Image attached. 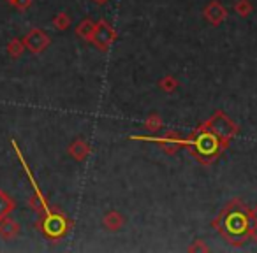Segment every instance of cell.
Returning <instances> with one entry per match:
<instances>
[{"label":"cell","mask_w":257,"mask_h":253,"mask_svg":"<svg viewBox=\"0 0 257 253\" xmlns=\"http://www.w3.org/2000/svg\"><path fill=\"white\" fill-rule=\"evenodd\" d=\"M218 230L225 235L231 242L245 241L253 230V220L246 207H241L238 202L222 213L218 218Z\"/></svg>","instance_id":"1"},{"label":"cell","mask_w":257,"mask_h":253,"mask_svg":"<svg viewBox=\"0 0 257 253\" xmlns=\"http://www.w3.org/2000/svg\"><path fill=\"white\" fill-rule=\"evenodd\" d=\"M192 143L201 160H206V157L215 158L218 155V151H220V137L215 136L208 129H201V132L197 134V137Z\"/></svg>","instance_id":"2"},{"label":"cell","mask_w":257,"mask_h":253,"mask_svg":"<svg viewBox=\"0 0 257 253\" xmlns=\"http://www.w3.org/2000/svg\"><path fill=\"white\" fill-rule=\"evenodd\" d=\"M39 228L43 234L50 239H60L67 234L69 230V221L64 214L50 211L48 214H43V220L39 223Z\"/></svg>","instance_id":"3"},{"label":"cell","mask_w":257,"mask_h":253,"mask_svg":"<svg viewBox=\"0 0 257 253\" xmlns=\"http://www.w3.org/2000/svg\"><path fill=\"white\" fill-rule=\"evenodd\" d=\"M204 129L211 130V132H213L215 136L220 137L224 143L225 141H229L236 134V127L222 113H215V116L211 118L206 125H204Z\"/></svg>","instance_id":"4"},{"label":"cell","mask_w":257,"mask_h":253,"mask_svg":"<svg viewBox=\"0 0 257 253\" xmlns=\"http://www.w3.org/2000/svg\"><path fill=\"white\" fill-rule=\"evenodd\" d=\"M22 41H23V44H25L27 50L32 51V53H41V51H44L48 46H50V37H48L41 29L30 30Z\"/></svg>","instance_id":"5"},{"label":"cell","mask_w":257,"mask_h":253,"mask_svg":"<svg viewBox=\"0 0 257 253\" xmlns=\"http://www.w3.org/2000/svg\"><path fill=\"white\" fill-rule=\"evenodd\" d=\"M90 39H92V43L95 44V46H99L100 50H106V48L111 44V41L114 39V32L109 25H106V23L100 22L99 25H95V29H93V34H92Z\"/></svg>","instance_id":"6"},{"label":"cell","mask_w":257,"mask_h":253,"mask_svg":"<svg viewBox=\"0 0 257 253\" xmlns=\"http://www.w3.org/2000/svg\"><path fill=\"white\" fill-rule=\"evenodd\" d=\"M18 234H20V223L18 221L11 220L9 216H6V218L0 220V235H2V237L9 241V239H15Z\"/></svg>","instance_id":"7"},{"label":"cell","mask_w":257,"mask_h":253,"mask_svg":"<svg viewBox=\"0 0 257 253\" xmlns=\"http://www.w3.org/2000/svg\"><path fill=\"white\" fill-rule=\"evenodd\" d=\"M16 207L15 200L11 199L9 193H6L4 190H0V220L13 213V209Z\"/></svg>","instance_id":"8"},{"label":"cell","mask_w":257,"mask_h":253,"mask_svg":"<svg viewBox=\"0 0 257 253\" xmlns=\"http://www.w3.org/2000/svg\"><path fill=\"white\" fill-rule=\"evenodd\" d=\"M224 16H225V9L222 8L218 2H211L210 6L206 8V18L210 20L211 23H220L222 20H224Z\"/></svg>","instance_id":"9"},{"label":"cell","mask_w":257,"mask_h":253,"mask_svg":"<svg viewBox=\"0 0 257 253\" xmlns=\"http://www.w3.org/2000/svg\"><path fill=\"white\" fill-rule=\"evenodd\" d=\"M69 153H71V157L76 158V160H83V158L86 157V153H88V144L81 139L74 141V143L69 146Z\"/></svg>","instance_id":"10"},{"label":"cell","mask_w":257,"mask_h":253,"mask_svg":"<svg viewBox=\"0 0 257 253\" xmlns=\"http://www.w3.org/2000/svg\"><path fill=\"white\" fill-rule=\"evenodd\" d=\"M23 50H25V44H23L22 39H11L8 44V55L11 58H18L22 57Z\"/></svg>","instance_id":"11"},{"label":"cell","mask_w":257,"mask_h":253,"mask_svg":"<svg viewBox=\"0 0 257 253\" xmlns=\"http://www.w3.org/2000/svg\"><path fill=\"white\" fill-rule=\"evenodd\" d=\"M93 29H95V25H93L90 20H85V22L78 27V30H76V32H78V36H81L83 39L90 41V37H92V34H93Z\"/></svg>","instance_id":"12"},{"label":"cell","mask_w":257,"mask_h":253,"mask_svg":"<svg viewBox=\"0 0 257 253\" xmlns=\"http://www.w3.org/2000/svg\"><path fill=\"white\" fill-rule=\"evenodd\" d=\"M104 223H106V227L107 228H120V225H121V218H120V214L118 213H114V211H111V213H107V216L104 218Z\"/></svg>","instance_id":"13"},{"label":"cell","mask_w":257,"mask_h":253,"mask_svg":"<svg viewBox=\"0 0 257 253\" xmlns=\"http://www.w3.org/2000/svg\"><path fill=\"white\" fill-rule=\"evenodd\" d=\"M53 25H55V29H58V30H65L71 25V20H69V16L65 15V13H60V15H57L53 18Z\"/></svg>","instance_id":"14"},{"label":"cell","mask_w":257,"mask_h":253,"mask_svg":"<svg viewBox=\"0 0 257 253\" xmlns=\"http://www.w3.org/2000/svg\"><path fill=\"white\" fill-rule=\"evenodd\" d=\"M236 11L239 13L241 16H246L250 11H252V8H250V2L248 0H239L238 6H236Z\"/></svg>","instance_id":"15"},{"label":"cell","mask_w":257,"mask_h":253,"mask_svg":"<svg viewBox=\"0 0 257 253\" xmlns=\"http://www.w3.org/2000/svg\"><path fill=\"white\" fill-rule=\"evenodd\" d=\"M15 8H18L20 11H25V9H29L30 6H32V0H13L11 2Z\"/></svg>","instance_id":"16"},{"label":"cell","mask_w":257,"mask_h":253,"mask_svg":"<svg viewBox=\"0 0 257 253\" xmlns=\"http://www.w3.org/2000/svg\"><path fill=\"white\" fill-rule=\"evenodd\" d=\"M161 86L166 90V92H171V90H175V86H176V81L173 78H164L161 81Z\"/></svg>","instance_id":"17"},{"label":"cell","mask_w":257,"mask_h":253,"mask_svg":"<svg viewBox=\"0 0 257 253\" xmlns=\"http://www.w3.org/2000/svg\"><path fill=\"white\" fill-rule=\"evenodd\" d=\"M147 127H148V130H157V129H161V118L152 116L150 120L147 121Z\"/></svg>","instance_id":"18"},{"label":"cell","mask_w":257,"mask_h":253,"mask_svg":"<svg viewBox=\"0 0 257 253\" xmlns=\"http://www.w3.org/2000/svg\"><path fill=\"white\" fill-rule=\"evenodd\" d=\"M97 4H104V2H107V0H95Z\"/></svg>","instance_id":"19"},{"label":"cell","mask_w":257,"mask_h":253,"mask_svg":"<svg viewBox=\"0 0 257 253\" xmlns=\"http://www.w3.org/2000/svg\"><path fill=\"white\" fill-rule=\"evenodd\" d=\"M253 228H255V235H257V223H253Z\"/></svg>","instance_id":"20"},{"label":"cell","mask_w":257,"mask_h":253,"mask_svg":"<svg viewBox=\"0 0 257 253\" xmlns=\"http://www.w3.org/2000/svg\"><path fill=\"white\" fill-rule=\"evenodd\" d=\"M8 2H13V0H8Z\"/></svg>","instance_id":"21"}]
</instances>
